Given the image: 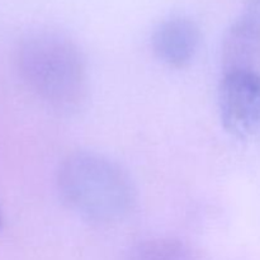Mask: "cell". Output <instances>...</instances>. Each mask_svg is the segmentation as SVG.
I'll return each instance as SVG.
<instances>
[{"mask_svg": "<svg viewBox=\"0 0 260 260\" xmlns=\"http://www.w3.org/2000/svg\"><path fill=\"white\" fill-rule=\"evenodd\" d=\"M17 65L28 88L56 111L73 113L85 104L88 69L70 38L56 32L28 36L18 48Z\"/></svg>", "mask_w": 260, "mask_h": 260, "instance_id": "1", "label": "cell"}, {"mask_svg": "<svg viewBox=\"0 0 260 260\" xmlns=\"http://www.w3.org/2000/svg\"><path fill=\"white\" fill-rule=\"evenodd\" d=\"M57 188L70 210L99 225L122 221L136 201V190L126 170L91 151H76L62 160L57 170Z\"/></svg>", "mask_w": 260, "mask_h": 260, "instance_id": "2", "label": "cell"}, {"mask_svg": "<svg viewBox=\"0 0 260 260\" xmlns=\"http://www.w3.org/2000/svg\"><path fill=\"white\" fill-rule=\"evenodd\" d=\"M221 121L235 137L260 141V73L223 71L218 89Z\"/></svg>", "mask_w": 260, "mask_h": 260, "instance_id": "3", "label": "cell"}, {"mask_svg": "<svg viewBox=\"0 0 260 260\" xmlns=\"http://www.w3.org/2000/svg\"><path fill=\"white\" fill-rule=\"evenodd\" d=\"M223 71L258 70L260 65V0H245L222 43Z\"/></svg>", "mask_w": 260, "mask_h": 260, "instance_id": "4", "label": "cell"}, {"mask_svg": "<svg viewBox=\"0 0 260 260\" xmlns=\"http://www.w3.org/2000/svg\"><path fill=\"white\" fill-rule=\"evenodd\" d=\"M200 42V27L187 17H173L164 20L152 35V48L157 58L177 69L192 62Z\"/></svg>", "mask_w": 260, "mask_h": 260, "instance_id": "5", "label": "cell"}, {"mask_svg": "<svg viewBox=\"0 0 260 260\" xmlns=\"http://www.w3.org/2000/svg\"><path fill=\"white\" fill-rule=\"evenodd\" d=\"M134 260H193V258L180 241L157 239L142 244Z\"/></svg>", "mask_w": 260, "mask_h": 260, "instance_id": "6", "label": "cell"}, {"mask_svg": "<svg viewBox=\"0 0 260 260\" xmlns=\"http://www.w3.org/2000/svg\"><path fill=\"white\" fill-rule=\"evenodd\" d=\"M0 225H2V213H0Z\"/></svg>", "mask_w": 260, "mask_h": 260, "instance_id": "7", "label": "cell"}]
</instances>
